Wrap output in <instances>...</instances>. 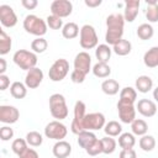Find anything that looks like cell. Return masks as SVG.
<instances>
[{
	"instance_id": "cell-1",
	"label": "cell",
	"mask_w": 158,
	"mask_h": 158,
	"mask_svg": "<svg viewBox=\"0 0 158 158\" xmlns=\"http://www.w3.org/2000/svg\"><path fill=\"white\" fill-rule=\"evenodd\" d=\"M123 26H125V19L122 14H111L106 17V33H105L106 44L114 46L120 40H122Z\"/></svg>"
},
{
	"instance_id": "cell-2",
	"label": "cell",
	"mask_w": 158,
	"mask_h": 158,
	"mask_svg": "<svg viewBox=\"0 0 158 158\" xmlns=\"http://www.w3.org/2000/svg\"><path fill=\"white\" fill-rule=\"evenodd\" d=\"M91 57L88 52H79L74 58V69L70 74V79L75 84H81L85 77L91 70Z\"/></svg>"
},
{
	"instance_id": "cell-3",
	"label": "cell",
	"mask_w": 158,
	"mask_h": 158,
	"mask_svg": "<svg viewBox=\"0 0 158 158\" xmlns=\"http://www.w3.org/2000/svg\"><path fill=\"white\" fill-rule=\"evenodd\" d=\"M49 112L52 117L56 118L57 121H62L67 118L69 111L65 102V98L62 94L56 93L49 96Z\"/></svg>"
},
{
	"instance_id": "cell-4",
	"label": "cell",
	"mask_w": 158,
	"mask_h": 158,
	"mask_svg": "<svg viewBox=\"0 0 158 158\" xmlns=\"http://www.w3.org/2000/svg\"><path fill=\"white\" fill-rule=\"evenodd\" d=\"M23 30L30 33V35H33L36 37H42L47 33V22L36 16V15H27L25 19H23Z\"/></svg>"
},
{
	"instance_id": "cell-5",
	"label": "cell",
	"mask_w": 158,
	"mask_h": 158,
	"mask_svg": "<svg viewBox=\"0 0 158 158\" xmlns=\"http://www.w3.org/2000/svg\"><path fill=\"white\" fill-rule=\"evenodd\" d=\"M12 60L14 63L22 70H26L28 72L30 69L35 68L37 62H38V58H37V54L33 53L32 51H26V49H19L14 53L12 56Z\"/></svg>"
},
{
	"instance_id": "cell-6",
	"label": "cell",
	"mask_w": 158,
	"mask_h": 158,
	"mask_svg": "<svg viewBox=\"0 0 158 158\" xmlns=\"http://www.w3.org/2000/svg\"><path fill=\"white\" fill-rule=\"evenodd\" d=\"M98 35L95 28L91 25H84L80 28V33H79V43L80 47L83 49H93L98 47Z\"/></svg>"
},
{
	"instance_id": "cell-7",
	"label": "cell",
	"mask_w": 158,
	"mask_h": 158,
	"mask_svg": "<svg viewBox=\"0 0 158 158\" xmlns=\"http://www.w3.org/2000/svg\"><path fill=\"white\" fill-rule=\"evenodd\" d=\"M69 73V63L64 58H59L53 62L48 70V77L52 81H62Z\"/></svg>"
},
{
	"instance_id": "cell-8",
	"label": "cell",
	"mask_w": 158,
	"mask_h": 158,
	"mask_svg": "<svg viewBox=\"0 0 158 158\" xmlns=\"http://www.w3.org/2000/svg\"><path fill=\"white\" fill-rule=\"evenodd\" d=\"M86 110V106L84 104V101L81 100H78L74 105V116H73V121H72V125H70V130L74 135H79L80 132L84 131V127H83V121H84V117L86 115L85 112Z\"/></svg>"
},
{
	"instance_id": "cell-9",
	"label": "cell",
	"mask_w": 158,
	"mask_h": 158,
	"mask_svg": "<svg viewBox=\"0 0 158 158\" xmlns=\"http://www.w3.org/2000/svg\"><path fill=\"white\" fill-rule=\"evenodd\" d=\"M67 133H68L67 126L57 120L51 121L44 127V136L47 138H51L54 141H62L63 138H65Z\"/></svg>"
},
{
	"instance_id": "cell-10",
	"label": "cell",
	"mask_w": 158,
	"mask_h": 158,
	"mask_svg": "<svg viewBox=\"0 0 158 158\" xmlns=\"http://www.w3.org/2000/svg\"><path fill=\"white\" fill-rule=\"evenodd\" d=\"M105 125H106V120H105L104 114H101V112L86 114L84 117V121H83L84 131H91V132L98 131V130L104 128Z\"/></svg>"
},
{
	"instance_id": "cell-11",
	"label": "cell",
	"mask_w": 158,
	"mask_h": 158,
	"mask_svg": "<svg viewBox=\"0 0 158 158\" xmlns=\"http://www.w3.org/2000/svg\"><path fill=\"white\" fill-rule=\"evenodd\" d=\"M51 12L60 19L68 17L73 12V4L69 0H54L51 4Z\"/></svg>"
},
{
	"instance_id": "cell-12",
	"label": "cell",
	"mask_w": 158,
	"mask_h": 158,
	"mask_svg": "<svg viewBox=\"0 0 158 158\" xmlns=\"http://www.w3.org/2000/svg\"><path fill=\"white\" fill-rule=\"evenodd\" d=\"M136 107L133 104H125L117 102V112L121 122L123 123H132L136 120Z\"/></svg>"
},
{
	"instance_id": "cell-13",
	"label": "cell",
	"mask_w": 158,
	"mask_h": 158,
	"mask_svg": "<svg viewBox=\"0 0 158 158\" xmlns=\"http://www.w3.org/2000/svg\"><path fill=\"white\" fill-rule=\"evenodd\" d=\"M20 118V111L12 105H1L0 106V121L6 125L17 122Z\"/></svg>"
},
{
	"instance_id": "cell-14",
	"label": "cell",
	"mask_w": 158,
	"mask_h": 158,
	"mask_svg": "<svg viewBox=\"0 0 158 158\" xmlns=\"http://www.w3.org/2000/svg\"><path fill=\"white\" fill-rule=\"evenodd\" d=\"M0 22L4 27H14L17 23V15L10 5H0Z\"/></svg>"
},
{
	"instance_id": "cell-15",
	"label": "cell",
	"mask_w": 158,
	"mask_h": 158,
	"mask_svg": "<svg viewBox=\"0 0 158 158\" xmlns=\"http://www.w3.org/2000/svg\"><path fill=\"white\" fill-rule=\"evenodd\" d=\"M43 80V72L42 69L35 67L32 69H30L27 73H26V77H25V84L28 89H36L40 86V84L42 83Z\"/></svg>"
},
{
	"instance_id": "cell-16",
	"label": "cell",
	"mask_w": 158,
	"mask_h": 158,
	"mask_svg": "<svg viewBox=\"0 0 158 158\" xmlns=\"http://www.w3.org/2000/svg\"><path fill=\"white\" fill-rule=\"evenodd\" d=\"M136 110L144 117H153L157 114V105L152 100L141 99L136 105Z\"/></svg>"
},
{
	"instance_id": "cell-17",
	"label": "cell",
	"mask_w": 158,
	"mask_h": 158,
	"mask_svg": "<svg viewBox=\"0 0 158 158\" xmlns=\"http://www.w3.org/2000/svg\"><path fill=\"white\" fill-rule=\"evenodd\" d=\"M139 0H127L125 2V11H123V19L125 22H133L138 15L139 9Z\"/></svg>"
},
{
	"instance_id": "cell-18",
	"label": "cell",
	"mask_w": 158,
	"mask_h": 158,
	"mask_svg": "<svg viewBox=\"0 0 158 158\" xmlns=\"http://www.w3.org/2000/svg\"><path fill=\"white\" fill-rule=\"evenodd\" d=\"M52 153L56 158H68L72 153V146L64 139L57 141L52 148Z\"/></svg>"
},
{
	"instance_id": "cell-19",
	"label": "cell",
	"mask_w": 158,
	"mask_h": 158,
	"mask_svg": "<svg viewBox=\"0 0 158 158\" xmlns=\"http://www.w3.org/2000/svg\"><path fill=\"white\" fill-rule=\"evenodd\" d=\"M77 141H78V144L86 151L90 146H93L98 141V137L91 131H83V132H80L78 135V139Z\"/></svg>"
},
{
	"instance_id": "cell-20",
	"label": "cell",
	"mask_w": 158,
	"mask_h": 158,
	"mask_svg": "<svg viewBox=\"0 0 158 158\" xmlns=\"http://www.w3.org/2000/svg\"><path fill=\"white\" fill-rule=\"evenodd\" d=\"M136 90H138L142 94H146L153 89V80L148 75H139L135 81Z\"/></svg>"
},
{
	"instance_id": "cell-21",
	"label": "cell",
	"mask_w": 158,
	"mask_h": 158,
	"mask_svg": "<svg viewBox=\"0 0 158 158\" xmlns=\"http://www.w3.org/2000/svg\"><path fill=\"white\" fill-rule=\"evenodd\" d=\"M143 63L147 68L158 67V46L149 48L143 56Z\"/></svg>"
},
{
	"instance_id": "cell-22",
	"label": "cell",
	"mask_w": 158,
	"mask_h": 158,
	"mask_svg": "<svg viewBox=\"0 0 158 158\" xmlns=\"http://www.w3.org/2000/svg\"><path fill=\"white\" fill-rule=\"evenodd\" d=\"M111 53H112V49L106 43L99 44L95 49V57H96L98 62H100V63H109V60L111 58Z\"/></svg>"
},
{
	"instance_id": "cell-23",
	"label": "cell",
	"mask_w": 158,
	"mask_h": 158,
	"mask_svg": "<svg viewBox=\"0 0 158 158\" xmlns=\"http://www.w3.org/2000/svg\"><path fill=\"white\" fill-rule=\"evenodd\" d=\"M137 100V91L132 86H125L120 91V102L125 104H135Z\"/></svg>"
},
{
	"instance_id": "cell-24",
	"label": "cell",
	"mask_w": 158,
	"mask_h": 158,
	"mask_svg": "<svg viewBox=\"0 0 158 158\" xmlns=\"http://www.w3.org/2000/svg\"><path fill=\"white\" fill-rule=\"evenodd\" d=\"M131 49H132L131 42H130L128 40H125V38L120 40L116 44L112 46V52L116 53L117 56H121V57L130 54V53H131Z\"/></svg>"
},
{
	"instance_id": "cell-25",
	"label": "cell",
	"mask_w": 158,
	"mask_h": 158,
	"mask_svg": "<svg viewBox=\"0 0 158 158\" xmlns=\"http://www.w3.org/2000/svg\"><path fill=\"white\" fill-rule=\"evenodd\" d=\"M101 90H102L104 94H106L109 96H112V95H116L118 93L120 84L115 79H105L101 83Z\"/></svg>"
},
{
	"instance_id": "cell-26",
	"label": "cell",
	"mask_w": 158,
	"mask_h": 158,
	"mask_svg": "<svg viewBox=\"0 0 158 158\" xmlns=\"http://www.w3.org/2000/svg\"><path fill=\"white\" fill-rule=\"evenodd\" d=\"M79 33H80V30L75 22H67V23H64V26L62 28V36L65 40H73V38L78 37Z\"/></svg>"
},
{
	"instance_id": "cell-27",
	"label": "cell",
	"mask_w": 158,
	"mask_h": 158,
	"mask_svg": "<svg viewBox=\"0 0 158 158\" xmlns=\"http://www.w3.org/2000/svg\"><path fill=\"white\" fill-rule=\"evenodd\" d=\"M10 94L15 99H23L27 95V86L25 83L14 81L10 85Z\"/></svg>"
},
{
	"instance_id": "cell-28",
	"label": "cell",
	"mask_w": 158,
	"mask_h": 158,
	"mask_svg": "<svg viewBox=\"0 0 158 158\" xmlns=\"http://www.w3.org/2000/svg\"><path fill=\"white\" fill-rule=\"evenodd\" d=\"M136 144V137L131 132H123L118 136V146L122 149H131Z\"/></svg>"
},
{
	"instance_id": "cell-29",
	"label": "cell",
	"mask_w": 158,
	"mask_h": 158,
	"mask_svg": "<svg viewBox=\"0 0 158 158\" xmlns=\"http://www.w3.org/2000/svg\"><path fill=\"white\" fill-rule=\"evenodd\" d=\"M93 74L96 77V78H109V75L111 74V68L107 63H100L98 62L96 64H94L93 69H91Z\"/></svg>"
},
{
	"instance_id": "cell-30",
	"label": "cell",
	"mask_w": 158,
	"mask_h": 158,
	"mask_svg": "<svg viewBox=\"0 0 158 158\" xmlns=\"http://www.w3.org/2000/svg\"><path fill=\"white\" fill-rule=\"evenodd\" d=\"M131 131L135 136H144L148 132V125L144 120L142 118H136L132 123H131Z\"/></svg>"
},
{
	"instance_id": "cell-31",
	"label": "cell",
	"mask_w": 158,
	"mask_h": 158,
	"mask_svg": "<svg viewBox=\"0 0 158 158\" xmlns=\"http://www.w3.org/2000/svg\"><path fill=\"white\" fill-rule=\"evenodd\" d=\"M11 47H12L11 37L4 30H0V54L1 56L7 54L11 49Z\"/></svg>"
},
{
	"instance_id": "cell-32",
	"label": "cell",
	"mask_w": 158,
	"mask_h": 158,
	"mask_svg": "<svg viewBox=\"0 0 158 158\" xmlns=\"http://www.w3.org/2000/svg\"><path fill=\"white\" fill-rule=\"evenodd\" d=\"M104 132L109 137H117L122 133V126L117 121H109L104 127Z\"/></svg>"
},
{
	"instance_id": "cell-33",
	"label": "cell",
	"mask_w": 158,
	"mask_h": 158,
	"mask_svg": "<svg viewBox=\"0 0 158 158\" xmlns=\"http://www.w3.org/2000/svg\"><path fill=\"white\" fill-rule=\"evenodd\" d=\"M153 35H154V30L151 23H142L137 27V36L142 41L151 40L153 37Z\"/></svg>"
},
{
	"instance_id": "cell-34",
	"label": "cell",
	"mask_w": 158,
	"mask_h": 158,
	"mask_svg": "<svg viewBox=\"0 0 158 158\" xmlns=\"http://www.w3.org/2000/svg\"><path fill=\"white\" fill-rule=\"evenodd\" d=\"M139 147L144 152H151L156 148V138L151 135H144L139 138Z\"/></svg>"
},
{
	"instance_id": "cell-35",
	"label": "cell",
	"mask_w": 158,
	"mask_h": 158,
	"mask_svg": "<svg viewBox=\"0 0 158 158\" xmlns=\"http://www.w3.org/2000/svg\"><path fill=\"white\" fill-rule=\"evenodd\" d=\"M116 146H117V142L115 141V138L112 137H109V136H105L101 138V147H102V153L105 154H111L116 151Z\"/></svg>"
},
{
	"instance_id": "cell-36",
	"label": "cell",
	"mask_w": 158,
	"mask_h": 158,
	"mask_svg": "<svg viewBox=\"0 0 158 158\" xmlns=\"http://www.w3.org/2000/svg\"><path fill=\"white\" fill-rule=\"evenodd\" d=\"M48 47V42L47 40H44L43 37H36L32 42H31V49L33 53H43Z\"/></svg>"
},
{
	"instance_id": "cell-37",
	"label": "cell",
	"mask_w": 158,
	"mask_h": 158,
	"mask_svg": "<svg viewBox=\"0 0 158 158\" xmlns=\"http://www.w3.org/2000/svg\"><path fill=\"white\" fill-rule=\"evenodd\" d=\"M26 142L31 146V147H40L43 142V137L40 132L37 131H30L27 135H26Z\"/></svg>"
},
{
	"instance_id": "cell-38",
	"label": "cell",
	"mask_w": 158,
	"mask_h": 158,
	"mask_svg": "<svg viewBox=\"0 0 158 158\" xmlns=\"http://www.w3.org/2000/svg\"><path fill=\"white\" fill-rule=\"evenodd\" d=\"M28 148V143L23 138H16L11 143V149L16 156H21Z\"/></svg>"
},
{
	"instance_id": "cell-39",
	"label": "cell",
	"mask_w": 158,
	"mask_h": 158,
	"mask_svg": "<svg viewBox=\"0 0 158 158\" xmlns=\"http://www.w3.org/2000/svg\"><path fill=\"white\" fill-rule=\"evenodd\" d=\"M46 22H47V26L52 30H60L63 28V20L58 16H54V15H48L47 19H46Z\"/></svg>"
},
{
	"instance_id": "cell-40",
	"label": "cell",
	"mask_w": 158,
	"mask_h": 158,
	"mask_svg": "<svg viewBox=\"0 0 158 158\" xmlns=\"http://www.w3.org/2000/svg\"><path fill=\"white\" fill-rule=\"evenodd\" d=\"M146 19L151 23L158 22V4L147 7V10H146Z\"/></svg>"
},
{
	"instance_id": "cell-41",
	"label": "cell",
	"mask_w": 158,
	"mask_h": 158,
	"mask_svg": "<svg viewBox=\"0 0 158 158\" xmlns=\"http://www.w3.org/2000/svg\"><path fill=\"white\" fill-rule=\"evenodd\" d=\"M89 156H91V157H95V156H99L100 153H102V147H101V139H99L98 138V141L93 144V146H90L86 151H85Z\"/></svg>"
},
{
	"instance_id": "cell-42",
	"label": "cell",
	"mask_w": 158,
	"mask_h": 158,
	"mask_svg": "<svg viewBox=\"0 0 158 158\" xmlns=\"http://www.w3.org/2000/svg\"><path fill=\"white\" fill-rule=\"evenodd\" d=\"M12 137H14V130L11 127L2 126L0 128V138H1V141L6 142V141H10Z\"/></svg>"
},
{
	"instance_id": "cell-43",
	"label": "cell",
	"mask_w": 158,
	"mask_h": 158,
	"mask_svg": "<svg viewBox=\"0 0 158 158\" xmlns=\"http://www.w3.org/2000/svg\"><path fill=\"white\" fill-rule=\"evenodd\" d=\"M118 158H137V154H136V151L133 148H131V149H121V152L118 154Z\"/></svg>"
},
{
	"instance_id": "cell-44",
	"label": "cell",
	"mask_w": 158,
	"mask_h": 158,
	"mask_svg": "<svg viewBox=\"0 0 158 158\" xmlns=\"http://www.w3.org/2000/svg\"><path fill=\"white\" fill-rule=\"evenodd\" d=\"M9 86H10V78L7 75H5V74H1L0 75V90L4 91Z\"/></svg>"
},
{
	"instance_id": "cell-45",
	"label": "cell",
	"mask_w": 158,
	"mask_h": 158,
	"mask_svg": "<svg viewBox=\"0 0 158 158\" xmlns=\"http://www.w3.org/2000/svg\"><path fill=\"white\" fill-rule=\"evenodd\" d=\"M20 158H40L38 153L33 149V148H27L21 156H19Z\"/></svg>"
},
{
	"instance_id": "cell-46",
	"label": "cell",
	"mask_w": 158,
	"mask_h": 158,
	"mask_svg": "<svg viewBox=\"0 0 158 158\" xmlns=\"http://www.w3.org/2000/svg\"><path fill=\"white\" fill-rule=\"evenodd\" d=\"M21 4H22V6H23L25 9H27V10H33V9L37 7L38 1H37V0H22Z\"/></svg>"
},
{
	"instance_id": "cell-47",
	"label": "cell",
	"mask_w": 158,
	"mask_h": 158,
	"mask_svg": "<svg viewBox=\"0 0 158 158\" xmlns=\"http://www.w3.org/2000/svg\"><path fill=\"white\" fill-rule=\"evenodd\" d=\"M101 0H85L84 4L88 6V7H98L101 5Z\"/></svg>"
},
{
	"instance_id": "cell-48",
	"label": "cell",
	"mask_w": 158,
	"mask_h": 158,
	"mask_svg": "<svg viewBox=\"0 0 158 158\" xmlns=\"http://www.w3.org/2000/svg\"><path fill=\"white\" fill-rule=\"evenodd\" d=\"M6 67H7V63L4 58H0V75L1 74H5L6 72Z\"/></svg>"
},
{
	"instance_id": "cell-49",
	"label": "cell",
	"mask_w": 158,
	"mask_h": 158,
	"mask_svg": "<svg viewBox=\"0 0 158 158\" xmlns=\"http://www.w3.org/2000/svg\"><path fill=\"white\" fill-rule=\"evenodd\" d=\"M146 4H147L148 6H153V5H157L158 1H157V0H146Z\"/></svg>"
},
{
	"instance_id": "cell-50",
	"label": "cell",
	"mask_w": 158,
	"mask_h": 158,
	"mask_svg": "<svg viewBox=\"0 0 158 158\" xmlns=\"http://www.w3.org/2000/svg\"><path fill=\"white\" fill-rule=\"evenodd\" d=\"M153 99L158 102V86L156 89H153Z\"/></svg>"
}]
</instances>
